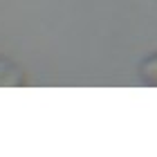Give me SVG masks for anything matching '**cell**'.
<instances>
[{
	"mask_svg": "<svg viewBox=\"0 0 157 157\" xmlns=\"http://www.w3.org/2000/svg\"><path fill=\"white\" fill-rule=\"evenodd\" d=\"M25 76L20 72V67L16 63L0 59V85H23Z\"/></svg>",
	"mask_w": 157,
	"mask_h": 157,
	"instance_id": "cell-1",
	"label": "cell"
},
{
	"mask_svg": "<svg viewBox=\"0 0 157 157\" xmlns=\"http://www.w3.org/2000/svg\"><path fill=\"white\" fill-rule=\"evenodd\" d=\"M141 78L148 81V83H153V85H157V54L151 56V59L141 65Z\"/></svg>",
	"mask_w": 157,
	"mask_h": 157,
	"instance_id": "cell-2",
	"label": "cell"
}]
</instances>
